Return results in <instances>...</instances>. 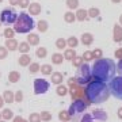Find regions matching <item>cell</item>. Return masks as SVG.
Segmentation results:
<instances>
[{
    "mask_svg": "<svg viewBox=\"0 0 122 122\" xmlns=\"http://www.w3.org/2000/svg\"><path fill=\"white\" fill-rule=\"evenodd\" d=\"M30 11H31L33 14H37V12L39 11V5H38V4H33V5L30 7Z\"/></svg>",
    "mask_w": 122,
    "mask_h": 122,
    "instance_id": "11",
    "label": "cell"
},
{
    "mask_svg": "<svg viewBox=\"0 0 122 122\" xmlns=\"http://www.w3.org/2000/svg\"><path fill=\"white\" fill-rule=\"evenodd\" d=\"M4 34H5V37H7V38H10V37L12 35V31H11V30H8V29H7V30H5V33H4Z\"/></svg>",
    "mask_w": 122,
    "mask_h": 122,
    "instance_id": "21",
    "label": "cell"
},
{
    "mask_svg": "<svg viewBox=\"0 0 122 122\" xmlns=\"http://www.w3.org/2000/svg\"><path fill=\"white\" fill-rule=\"evenodd\" d=\"M114 1H118V0H114Z\"/></svg>",
    "mask_w": 122,
    "mask_h": 122,
    "instance_id": "30",
    "label": "cell"
},
{
    "mask_svg": "<svg viewBox=\"0 0 122 122\" xmlns=\"http://www.w3.org/2000/svg\"><path fill=\"white\" fill-rule=\"evenodd\" d=\"M86 11H83V10H81V11H79V19H86V18H87V15H86Z\"/></svg>",
    "mask_w": 122,
    "mask_h": 122,
    "instance_id": "13",
    "label": "cell"
},
{
    "mask_svg": "<svg viewBox=\"0 0 122 122\" xmlns=\"http://www.w3.org/2000/svg\"><path fill=\"white\" fill-rule=\"evenodd\" d=\"M38 56H45V49H39L38 52H37Z\"/></svg>",
    "mask_w": 122,
    "mask_h": 122,
    "instance_id": "22",
    "label": "cell"
},
{
    "mask_svg": "<svg viewBox=\"0 0 122 122\" xmlns=\"http://www.w3.org/2000/svg\"><path fill=\"white\" fill-rule=\"evenodd\" d=\"M65 19L68 20V22H71V20H73V15H72L71 12H68L66 14V16H65Z\"/></svg>",
    "mask_w": 122,
    "mask_h": 122,
    "instance_id": "18",
    "label": "cell"
},
{
    "mask_svg": "<svg viewBox=\"0 0 122 122\" xmlns=\"http://www.w3.org/2000/svg\"><path fill=\"white\" fill-rule=\"evenodd\" d=\"M20 5H22V7H26L27 5V0H20Z\"/></svg>",
    "mask_w": 122,
    "mask_h": 122,
    "instance_id": "26",
    "label": "cell"
},
{
    "mask_svg": "<svg viewBox=\"0 0 122 122\" xmlns=\"http://www.w3.org/2000/svg\"><path fill=\"white\" fill-rule=\"evenodd\" d=\"M86 107H87V106H86L84 102H81V100H76V102H73V103L71 105L69 114L75 118V119H77V118H80L81 115H83Z\"/></svg>",
    "mask_w": 122,
    "mask_h": 122,
    "instance_id": "7",
    "label": "cell"
},
{
    "mask_svg": "<svg viewBox=\"0 0 122 122\" xmlns=\"http://www.w3.org/2000/svg\"><path fill=\"white\" fill-rule=\"evenodd\" d=\"M20 49H22L23 52H25V50H27L29 48H27V45H26V44H22V45H20Z\"/></svg>",
    "mask_w": 122,
    "mask_h": 122,
    "instance_id": "25",
    "label": "cell"
},
{
    "mask_svg": "<svg viewBox=\"0 0 122 122\" xmlns=\"http://www.w3.org/2000/svg\"><path fill=\"white\" fill-rule=\"evenodd\" d=\"M16 1H18V0H11V3H12V4H18Z\"/></svg>",
    "mask_w": 122,
    "mask_h": 122,
    "instance_id": "29",
    "label": "cell"
},
{
    "mask_svg": "<svg viewBox=\"0 0 122 122\" xmlns=\"http://www.w3.org/2000/svg\"><path fill=\"white\" fill-rule=\"evenodd\" d=\"M76 44H77V39H75V38H71L69 39V45H71V46H76Z\"/></svg>",
    "mask_w": 122,
    "mask_h": 122,
    "instance_id": "19",
    "label": "cell"
},
{
    "mask_svg": "<svg viewBox=\"0 0 122 122\" xmlns=\"http://www.w3.org/2000/svg\"><path fill=\"white\" fill-rule=\"evenodd\" d=\"M110 92L111 95L118 98V99H122V76H117L114 77L111 81H110Z\"/></svg>",
    "mask_w": 122,
    "mask_h": 122,
    "instance_id": "5",
    "label": "cell"
},
{
    "mask_svg": "<svg viewBox=\"0 0 122 122\" xmlns=\"http://www.w3.org/2000/svg\"><path fill=\"white\" fill-rule=\"evenodd\" d=\"M0 20H1L3 25H12V23H16V20H18L16 11L12 10V8L3 10V12L0 14Z\"/></svg>",
    "mask_w": 122,
    "mask_h": 122,
    "instance_id": "6",
    "label": "cell"
},
{
    "mask_svg": "<svg viewBox=\"0 0 122 122\" xmlns=\"http://www.w3.org/2000/svg\"><path fill=\"white\" fill-rule=\"evenodd\" d=\"M65 56H66V58H72V57L75 56V52H72V50H68Z\"/></svg>",
    "mask_w": 122,
    "mask_h": 122,
    "instance_id": "17",
    "label": "cell"
},
{
    "mask_svg": "<svg viewBox=\"0 0 122 122\" xmlns=\"http://www.w3.org/2000/svg\"><path fill=\"white\" fill-rule=\"evenodd\" d=\"M0 58H4V50L0 49Z\"/></svg>",
    "mask_w": 122,
    "mask_h": 122,
    "instance_id": "27",
    "label": "cell"
},
{
    "mask_svg": "<svg viewBox=\"0 0 122 122\" xmlns=\"http://www.w3.org/2000/svg\"><path fill=\"white\" fill-rule=\"evenodd\" d=\"M64 46H65V41H64V39H58V41H57V48L62 49Z\"/></svg>",
    "mask_w": 122,
    "mask_h": 122,
    "instance_id": "12",
    "label": "cell"
},
{
    "mask_svg": "<svg viewBox=\"0 0 122 122\" xmlns=\"http://www.w3.org/2000/svg\"><path fill=\"white\" fill-rule=\"evenodd\" d=\"M98 12H99L98 10H91V11H90V15H91V16H96V15H98Z\"/></svg>",
    "mask_w": 122,
    "mask_h": 122,
    "instance_id": "20",
    "label": "cell"
},
{
    "mask_svg": "<svg viewBox=\"0 0 122 122\" xmlns=\"http://www.w3.org/2000/svg\"><path fill=\"white\" fill-rule=\"evenodd\" d=\"M91 34H84L83 35V42H86V44H90L91 42Z\"/></svg>",
    "mask_w": 122,
    "mask_h": 122,
    "instance_id": "10",
    "label": "cell"
},
{
    "mask_svg": "<svg viewBox=\"0 0 122 122\" xmlns=\"http://www.w3.org/2000/svg\"><path fill=\"white\" fill-rule=\"evenodd\" d=\"M117 71L119 72V75L122 76V60L119 61V62H118V65H117Z\"/></svg>",
    "mask_w": 122,
    "mask_h": 122,
    "instance_id": "16",
    "label": "cell"
},
{
    "mask_svg": "<svg viewBox=\"0 0 122 122\" xmlns=\"http://www.w3.org/2000/svg\"><path fill=\"white\" fill-rule=\"evenodd\" d=\"M29 39H30V41H31V42H33V44H37V42H38V38H37V37H35L34 34L29 35Z\"/></svg>",
    "mask_w": 122,
    "mask_h": 122,
    "instance_id": "14",
    "label": "cell"
},
{
    "mask_svg": "<svg viewBox=\"0 0 122 122\" xmlns=\"http://www.w3.org/2000/svg\"><path fill=\"white\" fill-rule=\"evenodd\" d=\"M115 71H117V65L113 60L100 58L96 60L92 65V76L100 81H109L114 79Z\"/></svg>",
    "mask_w": 122,
    "mask_h": 122,
    "instance_id": "1",
    "label": "cell"
},
{
    "mask_svg": "<svg viewBox=\"0 0 122 122\" xmlns=\"http://www.w3.org/2000/svg\"><path fill=\"white\" fill-rule=\"evenodd\" d=\"M34 90L35 94H45L49 90V83L44 79H37L34 81Z\"/></svg>",
    "mask_w": 122,
    "mask_h": 122,
    "instance_id": "8",
    "label": "cell"
},
{
    "mask_svg": "<svg viewBox=\"0 0 122 122\" xmlns=\"http://www.w3.org/2000/svg\"><path fill=\"white\" fill-rule=\"evenodd\" d=\"M34 20H33V18L29 15V14H19V16H18V20L15 23V26H14V30L18 31V33H29L30 30L34 29Z\"/></svg>",
    "mask_w": 122,
    "mask_h": 122,
    "instance_id": "3",
    "label": "cell"
},
{
    "mask_svg": "<svg viewBox=\"0 0 122 122\" xmlns=\"http://www.w3.org/2000/svg\"><path fill=\"white\" fill-rule=\"evenodd\" d=\"M15 45H16V44H15L14 41H10V42H8V41H7V46H8L10 49H15V48H16Z\"/></svg>",
    "mask_w": 122,
    "mask_h": 122,
    "instance_id": "15",
    "label": "cell"
},
{
    "mask_svg": "<svg viewBox=\"0 0 122 122\" xmlns=\"http://www.w3.org/2000/svg\"><path fill=\"white\" fill-rule=\"evenodd\" d=\"M110 88L105 81H100V80H94L91 83H88L87 88H86V95H87L88 100L91 103L99 105L103 103L109 99L110 96Z\"/></svg>",
    "mask_w": 122,
    "mask_h": 122,
    "instance_id": "2",
    "label": "cell"
},
{
    "mask_svg": "<svg viewBox=\"0 0 122 122\" xmlns=\"http://www.w3.org/2000/svg\"><path fill=\"white\" fill-rule=\"evenodd\" d=\"M60 60H61L60 54H54V61H56V62H60Z\"/></svg>",
    "mask_w": 122,
    "mask_h": 122,
    "instance_id": "23",
    "label": "cell"
},
{
    "mask_svg": "<svg viewBox=\"0 0 122 122\" xmlns=\"http://www.w3.org/2000/svg\"><path fill=\"white\" fill-rule=\"evenodd\" d=\"M86 58H87V60H90V58H92V57H91V53H86Z\"/></svg>",
    "mask_w": 122,
    "mask_h": 122,
    "instance_id": "28",
    "label": "cell"
},
{
    "mask_svg": "<svg viewBox=\"0 0 122 122\" xmlns=\"http://www.w3.org/2000/svg\"><path fill=\"white\" fill-rule=\"evenodd\" d=\"M45 25H46L45 22H39V30H41V29H42V30H45Z\"/></svg>",
    "mask_w": 122,
    "mask_h": 122,
    "instance_id": "24",
    "label": "cell"
},
{
    "mask_svg": "<svg viewBox=\"0 0 122 122\" xmlns=\"http://www.w3.org/2000/svg\"><path fill=\"white\" fill-rule=\"evenodd\" d=\"M91 76H92V69L87 64H83V65L79 66L77 72H76V81L79 84H87L90 83V80H91Z\"/></svg>",
    "mask_w": 122,
    "mask_h": 122,
    "instance_id": "4",
    "label": "cell"
},
{
    "mask_svg": "<svg viewBox=\"0 0 122 122\" xmlns=\"http://www.w3.org/2000/svg\"><path fill=\"white\" fill-rule=\"evenodd\" d=\"M68 1V5L71 8H76L77 7V0H66Z\"/></svg>",
    "mask_w": 122,
    "mask_h": 122,
    "instance_id": "9",
    "label": "cell"
}]
</instances>
